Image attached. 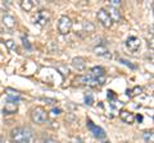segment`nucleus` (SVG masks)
<instances>
[{"label": "nucleus", "instance_id": "nucleus-4", "mask_svg": "<svg viewBox=\"0 0 154 143\" xmlns=\"http://www.w3.org/2000/svg\"><path fill=\"white\" fill-rule=\"evenodd\" d=\"M96 18H98V21L102 23V26L105 27V28H110V27H112V25H113V21L110 19L109 14L103 8L98 10V13H96Z\"/></svg>", "mask_w": 154, "mask_h": 143}, {"label": "nucleus", "instance_id": "nucleus-19", "mask_svg": "<svg viewBox=\"0 0 154 143\" xmlns=\"http://www.w3.org/2000/svg\"><path fill=\"white\" fill-rule=\"evenodd\" d=\"M144 139H145V142H150L152 143V141H153V132L150 130V132H145L144 133Z\"/></svg>", "mask_w": 154, "mask_h": 143}, {"label": "nucleus", "instance_id": "nucleus-21", "mask_svg": "<svg viewBox=\"0 0 154 143\" xmlns=\"http://www.w3.org/2000/svg\"><path fill=\"white\" fill-rule=\"evenodd\" d=\"M85 102L88 104V105H93L94 104L93 96H91V95H86V96H85Z\"/></svg>", "mask_w": 154, "mask_h": 143}, {"label": "nucleus", "instance_id": "nucleus-3", "mask_svg": "<svg viewBox=\"0 0 154 143\" xmlns=\"http://www.w3.org/2000/svg\"><path fill=\"white\" fill-rule=\"evenodd\" d=\"M72 30V21L68 16H62L58 21V32L60 35H68Z\"/></svg>", "mask_w": 154, "mask_h": 143}, {"label": "nucleus", "instance_id": "nucleus-26", "mask_svg": "<svg viewBox=\"0 0 154 143\" xmlns=\"http://www.w3.org/2000/svg\"><path fill=\"white\" fill-rule=\"evenodd\" d=\"M108 96H109V98H114V92L113 91H109L108 92Z\"/></svg>", "mask_w": 154, "mask_h": 143}, {"label": "nucleus", "instance_id": "nucleus-31", "mask_svg": "<svg viewBox=\"0 0 154 143\" xmlns=\"http://www.w3.org/2000/svg\"><path fill=\"white\" fill-rule=\"evenodd\" d=\"M0 143H2V138H0Z\"/></svg>", "mask_w": 154, "mask_h": 143}, {"label": "nucleus", "instance_id": "nucleus-5", "mask_svg": "<svg viewBox=\"0 0 154 143\" xmlns=\"http://www.w3.org/2000/svg\"><path fill=\"white\" fill-rule=\"evenodd\" d=\"M88 128L90 129V132L94 134V137L98 138V139H104V138L107 137V133H105V130L103 129V128L95 125V124L91 121L90 119H88Z\"/></svg>", "mask_w": 154, "mask_h": 143}, {"label": "nucleus", "instance_id": "nucleus-10", "mask_svg": "<svg viewBox=\"0 0 154 143\" xmlns=\"http://www.w3.org/2000/svg\"><path fill=\"white\" fill-rule=\"evenodd\" d=\"M48 21H49V16H48V13L45 10H41L40 13L37 14V17H36V23L37 25L44 26V25L48 23Z\"/></svg>", "mask_w": 154, "mask_h": 143}, {"label": "nucleus", "instance_id": "nucleus-7", "mask_svg": "<svg viewBox=\"0 0 154 143\" xmlns=\"http://www.w3.org/2000/svg\"><path fill=\"white\" fill-rule=\"evenodd\" d=\"M72 66L77 70V72H84L86 68V63H85V59L81 58V56H77V58L72 59Z\"/></svg>", "mask_w": 154, "mask_h": 143}, {"label": "nucleus", "instance_id": "nucleus-14", "mask_svg": "<svg viewBox=\"0 0 154 143\" xmlns=\"http://www.w3.org/2000/svg\"><path fill=\"white\" fill-rule=\"evenodd\" d=\"M109 14V17H110V19L112 21H119L121 19V16H119V12H118V9H114V8H108V12Z\"/></svg>", "mask_w": 154, "mask_h": 143}, {"label": "nucleus", "instance_id": "nucleus-18", "mask_svg": "<svg viewBox=\"0 0 154 143\" xmlns=\"http://www.w3.org/2000/svg\"><path fill=\"white\" fill-rule=\"evenodd\" d=\"M5 46L8 47L9 50H16V49H17V45H16V42H14L13 40H8V41H5Z\"/></svg>", "mask_w": 154, "mask_h": 143}, {"label": "nucleus", "instance_id": "nucleus-2", "mask_svg": "<svg viewBox=\"0 0 154 143\" xmlns=\"http://www.w3.org/2000/svg\"><path fill=\"white\" fill-rule=\"evenodd\" d=\"M31 120L35 124H44L48 120V112L44 107L36 106L31 111Z\"/></svg>", "mask_w": 154, "mask_h": 143}, {"label": "nucleus", "instance_id": "nucleus-9", "mask_svg": "<svg viewBox=\"0 0 154 143\" xmlns=\"http://www.w3.org/2000/svg\"><path fill=\"white\" fill-rule=\"evenodd\" d=\"M17 110H18V104L14 101H8L5 104V107H4V114L11 115V114H14Z\"/></svg>", "mask_w": 154, "mask_h": 143}, {"label": "nucleus", "instance_id": "nucleus-30", "mask_svg": "<svg viewBox=\"0 0 154 143\" xmlns=\"http://www.w3.org/2000/svg\"><path fill=\"white\" fill-rule=\"evenodd\" d=\"M11 143H18V142H11Z\"/></svg>", "mask_w": 154, "mask_h": 143}, {"label": "nucleus", "instance_id": "nucleus-11", "mask_svg": "<svg viewBox=\"0 0 154 143\" xmlns=\"http://www.w3.org/2000/svg\"><path fill=\"white\" fill-rule=\"evenodd\" d=\"M3 23H4V26L8 27V28L16 27V19H14V17L9 16V14H4L3 16Z\"/></svg>", "mask_w": 154, "mask_h": 143}, {"label": "nucleus", "instance_id": "nucleus-23", "mask_svg": "<svg viewBox=\"0 0 154 143\" xmlns=\"http://www.w3.org/2000/svg\"><path fill=\"white\" fill-rule=\"evenodd\" d=\"M50 114H51V116H58L60 114V109H53V110L50 111Z\"/></svg>", "mask_w": 154, "mask_h": 143}, {"label": "nucleus", "instance_id": "nucleus-27", "mask_svg": "<svg viewBox=\"0 0 154 143\" xmlns=\"http://www.w3.org/2000/svg\"><path fill=\"white\" fill-rule=\"evenodd\" d=\"M136 119H137L139 121H141V120H143V116H141V115H137V116H136Z\"/></svg>", "mask_w": 154, "mask_h": 143}, {"label": "nucleus", "instance_id": "nucleus-16", "mask_svg": "<svg viewBox=\"0 0 154 143\" xmlns=\"http://www.w3.org/2000/svg\"><path fill=\"white\" fill-rule=\"evenodd\" d=\"M21 8L25 12H31L33 8V3L31 0H23V1H21Z\"/></svg>", "mask_w": 154, "mask_h": 143}, {"label": "nucleus", "instance_id": "nucleus-24", "mask_svg": "<svg viewBox=\"0 0 154 143\" xmlns=\"http://www.w3.org/2000/svg\"><path fill=\"white\" fill-rule=\"evenodd\" d=\"M42 101H45V102H50L49 105H54V104H57V102H55V100H51V98H42Z\"/></svg>", "mask_w": 154, "mask_h": 143}, {"label": "nucleus", "instance_id": "nucleus-15", "mask_svg": "<svg viewBox=\"0 0 154 143\" xmlns=\"http://www.w3.org/2000/svg\"><path fill=\"white\" fill-rule=\"evenodd\" d=\"M143 93V87L140 86H136V87H134V89H127V96L130 97H134V96H139V95Z\"/></svg>", "mask_w": 154, "mask_h": 143}, {"label": "nucleus", "instance_id": "nucleus-8", "mask_svg": "<svg viewBox=\"0 0 154 143\" xmlns=\"http://www.w3.org/2000/svg\"><path fill=\"white\" fill-rule=\"evenodd\" d=\"M119 118H121V120L127 123V124H132L134 120H135V115L132 112H130L127 110H122L121 112H119Z\"/></svg>", "mask_w": 154, "mask_h": 143}, {"label": "nucleus", "instance_id": "nucleus-12", "mask_svg": "<svg viewBox=\"0 0 154 143\" xmlns=\"http://www.w3.org/2000/svg\"><path fill=\"white\" fill-rule=\"evenodd\" d=\"M91 77L93 78H100V77H104V68L102 66H94L91 69Z\"/></svg>", "mask_w": 154, "mask_h": 143}, {"label": "nucleus", "instance_id": "nucleus-6", "mask_svg": "<svg viewBox=\"0 0 154 143\" xmlns=\"http://www.w3.org/2000/svg\"><path fill=\"white\" fill-rule=\"evenodd\" d=\"M140 46H141L140 39H137V37H135V36L128 37L126 41V47L128 49V51H131V52H136L140 49Z\"/></svg>", "mask_w": 154, "mask_h": 143}, {"label": "nucleus", "instance_id": "nucleus-22", "mask_svg": "<svg viewBox=\"0 0 154 143\" xmlns=\"http://www.w3.org/2000/svg\"><path fill=\"white\" fill-rule=\"evenodd\" d=\"M119 61H121V63H123L125 65H128L130 68H132V69H136V65H132V64L130 63V61H127V60H125V59H119Z\"/></svg>", "mask_w": 154, "mask_h": 143}, {"label": "nucleus", "instance_id": "nucleus-29", "mask_svg": "<svg viewBox=\"0 0 154 143\" xmlns=\"http://www.w3.org/2000/svg\"><path fill=\"white\" fill-rule=\"evenodd\" d=\"M104 143H110V142H109V141H108V142H104Z\"/></svg>", "mask_w": 154, "mask_h": 143}, {"label": "nucleus", "instance_id": "nucleus-1", "mask_svg": "<svg viewBox=\"0 0 154 143\" xmlns=\"http://www.w3.org/2000/svg\"><path fill=\"white\" fill-rule=\"evenodd\" d=\"M11 138L13 142L30 143L32 139V130L30 128H14L11 132Z\"/></svg>", "mask_w": 154, "mask_h": 143}, {"label": "nucleus", "instance_id": "nucleus-13", "mask_svg": "<svg viewBox=\"0 0 154 143\" xmlns=\"http://www.w3.org/2000/svg\"><path fill=\"white\" fill-rule=\"evenodd\" d=\"M94 52L96 55H99V56H109V51L105 49V46H103V45H98L96 47H94Z\"/></svg>", "mask_w": 154, "mask_h": 143}, {"label": "nucleus", "instance_id": "nucleus-25", "mask_svg": "<svg viewBox=\"0 0 154 143\" xmlns=\"http://www.w3.org/2000/svg\"><path fill=\"white\" fill-rule=\"evenodd\" d=\"M22 40H23V45H25V47H27V49H31L30 44H28V41H27V40H25V39H22Z\"/></svg>", "mask_w": 154, "mask_h": 143}, {"label": "nucleus", "instance_id": "nucleus-17", "mask_svg": "<svg viewBox=\"0 0 154 143\" xmlns=\"http://www.w3.org/2000/svg\"><path fill=\"white\" fill-rule=\"evenodd\" d=\"M84 30H85V32H94L95 27L91 22H85L84 23Z\"/></svg>", "mask_w": 154, "mask_h": 143}, {"label": "nucleus", "instance_id": "nucleus-20", "mask_svg": "<svg viewBox=\"0 0 154 143\" xmlns=\"http://www.w3.org/2000/svg\"><path fill=\"white\" fill-rule=\"evenodd\" d=\"M109 7L114 8V9H118L119 7H121V1H119V0H110V1H109Z\"/></svg>", "mask_w": 154, "mask_h": 143}, {"label": "nucleus", "instance_id": "nucleus-28", "mask_svg": "<svg viewBox=\"0 0 154 143\" xmlns=\"http://www.w3.org/2000/svg\"><path fill=\"white\" fill-rule=\"evenodd\" d=\"M46 143H58V142H55V141H51V139H48V141H46Z\"/></svg>", "mask_w": 154, "mask_h": 143}]
</instances>
